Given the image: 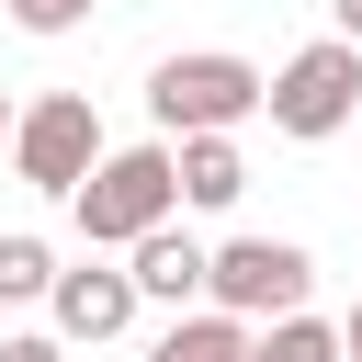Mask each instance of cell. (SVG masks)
I'll return each instance as SVG.
<instances>
[{
    "label": "cell",
    "instance_id": "6da1fadb",
    "mask_svg": "<svg viewBox=\"0 0 362 362\" xmlns=\"http://www.w3.org/2000/svg\"><path fill=\"white\" fill-rule=\"evenodd\" d=\"M260 79L272 68H249L238 45H181L147 68V113H158V136H238V124H260Z\"/></svg>",
    "mask_w": 362,
    "mask_h": 362
},
{
    "label": "cell",
    "instance_id": "7a4b0ae2",
    "mask_svg": "<svg viewBox=\"0 0 362 362\" xmlns=\"http://www.w3.org/2000/svg\"><path fill=\"white\" fill-rule=\"evenodd\" d=\"M158 215H181V181H170V136H147V147H102V158H90V181L68 192V226H79L90 249H136Z\"/></svg>",
    "mask_w": 362,
    "mask_h": 362
},
{
    "label": "cell",
    "instance_id": "3957f363",
    "mask_svg": "<svg viewBox=\"0 0 362 362\" xmlns=\"http://www.w3.org/2000/svg\"><path fill=\"white\" fill-rule=\"evenodd\" d=\"M260 113H272V136H294V147L339 136V124L362 113V45H351V34H317V45H294V57L260 79Z\"/></svg>",
    "mask_w": 362,
    "mask_h": 362
},
{
    "label": "cell",
    "instance_id": "277c9868",
    "mask_svg": "<svg viewBox=\"0 0 362 362\" xmlns=\"http://www.w3.org/2000/svg\"><path fill=\"white\" fill-rule=\"evenodd\" d=\"M317 294V249L305 238H226V249H204V305H226V317H294Z\"/></svg>",
    "mask_w": 362,
    "mask_h": 362
},
{
    "label": "cell",
    "instance_id": "5b68a950",
    "mask_svg": "<svg viewBox=\"0 0 362 362\" xmlns=\"http://www.w3.org/2000/svg\"><path fill=\"white\" fill-rule=\"evenodd\" d=\"M113 136H102V113H90V90H34L23 113H11V170L34 181V192H79L90 181V158H102Z\"/></svg>",
    "mask_w": 362,
    "mask_h": 362
},
{
    "label": "cell",
    "instance_id": "8992f818",
    "mask_svg": "<svg viewBox=\"0 0 362 362\" xmlns=\"http://www.w3.org/2000/svg\"><path fill=\"white\" fill-rule=\"evenodd\" d=\"M45 317H57V339H68V351H102V339H124V328H136V272H113V260L90 249L79 272H57V283H45Z\"/></svg>",
    "mask_w": 362,
    "mask_h": 362
},
{
    "label": "cell",
    "instance_id": "52a82bcc",
    "mask_svg": "<svg viewBox=\"0 0 362 362\" xmlns=\"http://www.w3.org/2000/svg\"><path fill=\"white\" fill-rule=\"evenodd\" d=\"M124 272H136V305H170V317L204 305V238H192L181 215H158V226L124 249Z\"/></svg>",
    "mask_w": 362,
    "mask_h": 362
},
{
    "label": "cell",
    "instance_id": "ba28073f",
    "mask_svg": "<svg viewBox=\"0 0 362 362\" xmlns=\"http://www.w3.org/2000/svg\"><path fill=\"white\" fill-rule=\"evenodd\" d=\"M170 181H181L192 215H226V204L249 192V147H238V136H170Z\"/></svg>",
    "mask_w": 362,
    "mask_h": 362
},
{
    "label": "cell",
    "instance_id": "9c48e42d",
    "mask_svg": "<svg viewBox=\"0 0 362 362\" xmlns=\"http://www.w3.org/2000/svg\"><path fill=\"white\" fill-rule=\"evenodd\" d=\"M147 362H249V317H226V305H181V317L147 339Z\"/></svg>",
    "mask_w": 362,
    "mask_h": 362
},
{
    "label": "cell",
    "instance_id": "30bf717a",
    "mask_svg": "<svg viewBox=\"0 0 362 362\" xmlns=\"http://www.w3.org/2000/svg\"><path fill=\"white\" fill-rule=\"evenodd\" d=\"M249 362H339V328H328L317 305H294V317H260V328H249Z\"/></svg>",
    "mask_w": 362,
    "mask_h": 362
},
{
    "label": "cell",
    "instance_id": "8fae6325",
    "mask_svg": "<svg viewBox=\"0 0 362 362\" xmlns=\"http://www.w3.org/2000/svg\"><path fill=\"white\" fill-rule=\"evenodd\" d=\"M45 283H57V249L23 238V226H0V305H45Z\"/></svg>",
    "mask_w": 362,
    "mask_h": 362
},
{
    "label": "cell",
    "instance_id": "7c38bea8",
    "mask_svg": "<svg viewBox=\"0 0 362 362\" xmlns=\"http://www.w3.org/2000/svg\"><path fill=\"white\" fill-rule=\"evenodd\" d=\"M0 11H11L23 34H79V23L102 11V0H0Z\"/></svg>",
    "mask_w": 362,
    "mask_h": 362
},
{
    "label": "cell",
    "instance_id": "4fadbf2b",
    "mask_svg": "<svg viewBox=\"0 0 362 362\" xmlns=\"http://www.w3.org/2000/svg\"><path fill=\"white\" fill-rule=\"evenodd\" d=\"M0 362H68V339H57V328H11V339H0Z\"/></svg>",
    "mask_w": 362,
    "mask_h": 362
},
{
    "label": "cell",
    "instance_id": "5bb4252c",
    "mask_svg": "<svg viewBox=\"0 0 362 362\" xmlns=\"http://www.w3.org/2000/svg\"><path fill=\"white\" fill-rule=\"evenodd\" d=\"M328 34H351V45H362V0H328Z\"/></svg>",
    "mask_w": 362,
    "mask_h": 362
},
{
    "label": "cell",
    "instance_id": "9a60e30c",
    "mask_svg": "<svg viewBox=\"0 0 362 362\" xmlns=\"http://www.w3.org/2000/svg\"><path fill=\"white\" fill-rule=\"evenodd\" d=\"M339 362H362V305H351V317H339Z\"/></svg>",
    "mask_w": 362,
    "mask_h": 362
},
{
    "label": "cell",
    "instance_id": "2e32d148",
    "mask_svg": "<svg viewBox=\"0 0 362 362\" xmlns=\"http://www.w3.org/2000/svg\"><path fill=\"white\" fill-rule=\"evenodd\" d=\"M11 113H23V102H11V90H0V147H11Z\"/></svg>",
    "mask_w": 362,
    "mask_h": 362
}]
</instances>
